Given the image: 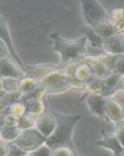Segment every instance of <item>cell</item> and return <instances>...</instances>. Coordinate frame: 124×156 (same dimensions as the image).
<instances>
[{"label": "cell", "mask_w": 124, "mask_h": 156, "mask_svg": "<svg viewBox=\"0 0 124 156\" xmlns=\"http://www.w3.org/2000/svg\"><path fill=\"white\" fill-rule=\"evenodd\" d=\"M56 124L53 132L46 138L45 144L50 148L61 144H72V136L78 121L81 119V114H64L52 110Z\"/></svg>", "instance_id": "obj_1"}, {"label": "cell", "mask_w": 124, "mask_h": 156, "mask_svg": "<svg viewBox=\"0 0 124 156\" xmlns=\"http://www.w3.org/2000/svg\"><path fill=\"white\" fill-rule=\"evenodd\" d=\"M49 37L52 42V49L60 57L58 62L60 66L87 53V41L84 36L82 35L76 39H67L62 37L57 32H53L49 34Z\"/></svg>", "instance_id": "obj_2"}, {"label": "cell", "mask_w": 124, "mask_h": 156, "mask_svg": "<svg viewBox=\"0 0 124 156\" xmlns=\"http://www.w3.org/2000/svg\"><path fill=\"white\" fill-rule=\"evenodd\" d=\"M45 141L46 138L35 127H33L21 131L17 139L12 143L16 144L25 152L30 153L45 144Z\"/></svg>", "instance_id": "obj_3"}, {"label": "cell", "mask_w": 124, "mask_h": 156, "mask_svg": "<svg viewBox=\"0 0 124 156\" xmlns=\"http://www.w3.org/2000/svg\"><path fill=\"white\" fill-rule=\"evenodd\" d=\"M80 3L83 19L88 26L101 20L106 19V10L99 2L94 0H83Z\"/></svg>", "instance_id": "obj_4"}, {"label": "cell", "mask_w": 124, "mask_h": 156, "mask_svg": "<svg viewBox=\"0 0 124 156\" xmlns=\"http://www.w3.org/2000/svg\"><path fill=\"white\" fill-rule=\"evenodd\" d=\"M104 113L108 122L113 123L124 119V105L114 96L105 98Z\"/></svg>", "instance_id": "obj_5"}, {"label": "cell", "mask_w": 124, "mask_h": 156, "mask_svg": "<svg viewBox=\"0 0 124 156\" xmlns=\"http://www.w3.org/2000/svg\"><path fill=\"white\" fill-rule=\"evenodd\" d=\"M0 40H2L6 44L12 58L16 61V63L21 67V69L24 72L25 64L23 63L20 57L19 56L18 53L16 52V50L14 47V44L12 42V37H11L7 20L1 14H0Z\"/></svg>", "instance_id": "obj_6"}, {"label": "cell", "mask_w": 124, "mask_h": 156, "mask_svg": "<svg viewBox=\"0 0 124 156\" xmlns=\"http://www.w3.org/2000/svg\"><path fill=\"white\" fill-rule=\"evenodd\" d=\"M56 124L55 115L52 110L47 108L43 113L35 117V126L34 127L38 130L43 136L47 138L53 132Z\"/></svg>", "instance_id": "obj_7"}, {"label": "cell", "mask_w": 124, "mask_h": 156, "mask_svg": "<svg viewBox=\"0 0 124 156\" xmlns=\"http://www.w3.org/2000/svg\"><path fill=\"white\" fill-rule=\"evenodd\" d=\"M0 76L2 78L12 77L19 80L24 76V72L12 56H7L0 58Z\"/></svg>", "instance_id": "obj_8"}, {"label": "cell", "mask_w": 124, "mask_h": 156, "mask_svg": "<svg viewBox=\"0 0 124 156\" xmlns=\"http://www.w3.org/2000/svg\"><path fill=\"white\" fill-rule=\"evenodd\" d=\"M102 49L110 55H124V37L116 32L113 35L104 39Z\"/></svg>", "instance_id": "obj_9"}, {"label": "cell", "mask_w": 124, "mask_h": 156, "mask_svg": "<svg viewBox=\"0 0 124 156\" xmlns=\"http://www.w3.org/2000/svg\"><path fill=\"white\" fill-rule=\"evenodd\" d=\"M101 138L95 142V145L103 147L110 151L114 155L123 152L124 150L121 146L114 132L105 131L101 129Z\"/></svg>", "instance_id": "obj_10"}, {"label": "cell", "mask_w": 124, "mask_h": 156, "mask_svg": "<svg viewBox=\"0 0 124 156\" xmlns=\"http://www.w3.org/2000/svg\"><path fill=\"white\" fill-rule=\"evenodd\" d=\"M60 67V65L58 63L55 64L51 62H43V63L35 64V65L25 64L24 75L34 78L36 80L39 81L48 72Z\"/></svg>", "instance_id": "obj_11"}, {"label": "cell", "mask_w": 124, "mask_h": 156, "mask_svg": "<svg viewBox=\"0 0 124 156\" xmlns=\"http://www.w3.org/2000/svg\"><path fill=\"white\" fill-rule=\"evenodd\" d=\"M84 101L91 114L98 117L99 119L106 120L104 113L105 98L102 94H87L84 98Z\"/></svg>", "instance_id": "obj_12"}, {"label": "cell", "mask_w": 124, "mask_h": 156, "mask_svg": "<svg viewBox=\"0 0 124 156\" xmlns=\"http://www.w3.org/2000/svg\"><path fill=\"white\" fill-rule=\"evenodd\" d=\"M116 55H110L107 54L106 56L96 61L92 64L94 76L103 79L108 75L114 72V62Z\"/></svg>", "instance_id": "obj_13"}, {"label": "cell", "mask_w": 124, "mask_h": 156, "mask_svg": "<svg viewBox=\"0 0 124 156\" xmlns=\"http://www.w3.org/2000/svg\"><path fill=\"white\" fill-rule=\"evenodd\" d=\"M122 77V75L119 74L114 71L112 73L108 75L106 77L103 78L104 90H103L101 94L105 98L113 96V94L116 93V87Z\"/></svg>", "instance_id": "obj_14"}, {"label": "cell", "mask_w": 124, "mask_h": 156, "mask_svg": "<svg viewBox=\"0 0 124 156\" xmlns=\"http://www.w3.org/2000/svg\"><path fill=\"white\" fill-rule=\"evenodd\" d=\"M90 27H92L93 30L97 34H99L104 39L113 35L114 34L116 33L114 25L108 21L106 19L101 20L99 21L95 22L92 25H90Z\"/></svg>", "instance_id": "obj_15"}, {"label": "cell", "mask_w": 124, "mask_h": 156, "mask_svg": "<svg viewBox=\"0 0 124 156\" xmlns=\"http://www.w3.org/2000/svg\"><path fill=\"white\" fill-rule=\"evenodd\" d=\"M26 103V114L37 117L47 109L44 99H31L24 101Z\"/></svg>", "instance_id": "obj_16"}, {"label": "cell", "mask_w": 124, "mask_h": 156, "mask_svg": "<svg viewBox=\"0 0 124 156\" xmlns=\"http://www.w3.org/2000/svg\"><path fill=\"white\" fill-rule=\"evenodd\" d=\"M48 86L41 82H37L28 92L23 94L22 100L27 101L31 99H44L47 95Z\"/></svg>", "instance_id": "obj_17"}, {"label": "cell", "mask_w": 124, "mask_h": 156, "mask_svg": "<svg viewBox=\"0 0 124 156\" xmlns=\"http://www.w3.org/2000/svg\"><path fill=\"white\" fill-rule=\"evenodd\" d=\"M80 32L83 36L86 37L87 41H89L90 44L93 47L95 48H102V44L104 38L101 37L99 34H97L95 31L92 29V27L88 25H85L80 29Z\"/></svg>", "instance_id": "obj_18"}, {"label": "cell", "mask_w": 124, "mask_h": 156, "mask_svg": "<svg viewBox=\"0 0 124 156\" xmlns=\"http://www.w3.org/2000/svg\"><path fill=\"white\" fill-rule=\"evenodd\" d=\"M66 76V74L64 73V72L60 67L48 72L47 74L44 75L41 80H39V82H41L47 86L53 85L55 83L65 80Z\"/></svg>", "instance_id": "obj_19"}, {"label": "cell", "mask_w": 124, "mask_h": 156, "mask_svg": "<svg viewBox=\"0 0 124 156\" xmlns=\"http://www.w3.org/2000/svg\"><path fill=\"white\" fill-rule=\"evenodd\" d=\"M104 90L103 79L94 76L84 82V91L87 94H101Z\"/></svg>", "instance_id": "obj_20"}, {"label": "cell", "mask_w": 124, "mask_h": 156, "mask_svg": "<svg viewBox=\"0 0 124 156\" xmlns=\"http://www.w3.org/2000/svg\"><path fill=\"white\" fill-rule=\"evenodd\" d=\"M73 76L83 82H86L94 76L92 66L87 62H81L75 69Z\"/></svg>", "instance_id": "obj_21"}, {"label": "cell", "mask_w": 124, "mask_h": 156, "mask_svg": "<svg viewBox=\"0 0 124 156\" xmlns=\"http://www.w3.org/2000/svg\"><path fill=\"white\" fill-rule=\"evenodd\" d=\"M76 153L73 144H61L51 148V156H75Z\"/></svg>", "instance_id": "obj_22"}, {"label": "cell", "mask_w": 124, "mask_h": 156, "mask_svg": "<svg viewBox=\"0 0 124 156\" xmlns=\"http://www.w3.org/2000/svg\"><path fill=\"white\" fill-rule=\"evenodd\" d=\"M20 133L21 130L17 126H11V127L4 126L2 133L0 134V140L8 143H12L17 139Z\"/></svg>", "instance_id": "obj_23"}, {"label": "cell", "mask_w": 124, "mask_h": 156, "mask_svg": "<svg viewBox=\"0 0 124 156\" xmlns=\"http://www.w3.org/2000/svg\"><path fill=\"white\" fill-rule=\"evenodd\" d=\"M26 103L23 100H20L9 105L6 112L16 117V119H19L23 115H26Z\"/></svg>", "instance_id": "obj_24"}, {"label": "cell", "mask_w": 124, "mask_h": 156, "mask_svg": "<svg viewBox=\"0 0 124 156\" xmlns=\"http://www.w3.org/2000/svg\"><path fill=\"white\" fill-rule=\"evenodd\" d=\"M23 94L18 88L2 90L1 93V97L8 105H11L16 101H20L23 98Z\"/></svg>", "instance_id": "obj_25"}, {"label": "cell", "mask_w": 124, "mask_h": 156, "mask_svg": "<svg viewBox=\"0 0 124 156\" xmlns=\"http://www.w3.org/2000/svg\"><path fill=\"white\" fill-rule=\"evenodd\" d=\"M124 16V8L122 6L112 7L107 12L106 20L115 25Z\"/></svg>", "instance_id": "obj_26"}, {"label": "cell", "mask_w": 124, "mask_h": 156, "mask_svg": "<svg viewBox=\"0 0 124 156\" xmlns=\"http://www.w3.org/2000/svg\"><path fill=\"white\" fill-rule=\"evenodd\" d=\"M37 80H36L34 78H31L30 76H23L21 79L19 80L18 83V89H19L23 94L28 92L29 90L35 85L37 83Z\"/></svg>", "instance_id": "obj_27"}, {"label": "cell", "mask_w": 124, "mask_h": 156, "mask_svg": "<svg viewBox=\"0 0 124 156\" xmlns=\"http://www.w3.org/2000/svg\"><path fill=\"white\" fill-rule=\"evenodd\" d=\"M34 126H35V118L31 116V115L26 114V115H23V116L18 119L17 127L21 131L31 129Z\"/></svg>", "instance_id": "obj_28"}, {"label": "cell", "mask_w": 124, "mask_h": 156, "mask_svg": "<svg viewBox=\"0 0 124 156\" xmlns=\"http://www.w3.org/2000/svg\"><path fill=\"white\" fill-rule=\"evenodd\" d=\"M69 89V86L66 83L65 80L58 83H55L53 85L48 86V90H47V95L48 94H62L63 92H66V90Z\"/></svg>", "instance_id": "obj_29"}, {"label": "cell", "mask_w": 124, "mask_h": 156, "mask_svg": "<svg viewBox=\"0 0 124 156\" xmlns=\"http://www.w3.org/2000/svg\"><path fill=\"white\" fill-rule=\"evenodd\" d=\"M65 81L69 86V89H73L79 91H84V82L80 80L74 76H66L65 78Z\"/></svg>", "instance_id": "obj_30"}, {"label": "cell", "mask_w": 124, "mask_h": 156, "mask_svg": "<svg viewBox=\"0 0 124 156\" xmlns=\"http://www.w3.org/2000/svg\"><path fill=\"white\" fill-rule=\"evenodd\" d=\"M80 62L81 61L79 58H75V59L70 60L66 63L63 64L62 66H61V69H62L66 76H73L75 69L79 66Z\"/></svg>", "instance_id": "obj_31"}, {"label": "cell", "mask_w": 124, "mask_h": 156, "mask_svg": "<svg viewBox=\"0 0 124 156\" xmlns=\"http://www.w3.org/2000/svg\"><path fill=\"white\" fill-rule=\"evenodd\" d=\"M114 125H115L114 133L124 150V119L115 122Z\"/></svg>", "instance_id": "obj_32"}, {"label": "cell", "mask_w": 124, "mask_h": 156, "mask_svg": "<svg viewBox=\"0 0 124 156\" xmlns=\"http://www.w3.org/2000/svg\"><path fill=\"white\" fill-rule=\"evenodd\" d=\"M18 83H19V80H18V79H16V78H2V87H3V90L18 88Z\"/></svg>", "instance_id": "obj_33"}, {"label": "cell", "mask_w": 124, "mask_h": 156, "mask_svg": "<svg viewBox=\"0 0 124 156\" xmlns=\"http://www.w3.org/2000/svg\"><path fill=\"white\" fill-rule=\"evenodd\" d=\"M114 71L124 76V55H116L114 62Z\"/></svg>", "instance_id": "obj_34"}, {"label": "cell", "mask_w": 124, "mask_h": 156, "mask_svg": "<svg viewBox=\"0 0 124 156\" xmlns=\"http://www.w3.org/2000/svg\"><path fill=\"white\" fill-rule=\"evenodd\" d=\"M29 154L31 156H51V148L44 144Z\"/></svg>", "instance_id": "obj_35"}, {"label": "cell", "mask_w": 124, "mask_h": 156, "mask_svg": "<svg viewBox=\"0 0 124 156\" xmlns=\"http://www.w3.org/2000/svg\"><path fill=\"white\" fill-rule=\"evenodd\" d=\"M18 119L13 115H10L8 112L3 114V124L4 126L11 127V126H17Z\"/></svg>", "instance_id": "obj_36"}, {"label": "cell", "mask_w": 124, "mask_h": 156, "mask_svg": "<svg viewBox=\"0 0 124 156\" xmlns=\"http://www.w3.org/2000/svg\"><path fill=\"white\" fill-rule=\"evenodd\" d=\"M28 153L25 152L19 147H18L14 143H11L10 144V151H9V156H23Z\"/></svg>", "instance_id": "obj_37"}, {"label": "cell", "mask_w": 124, "mask_h": 156, "mask_svg": "<svg viewBox=\"0 0 124 156\" xmlns=\"http://www.w3.org/2000/svg\"><path fill=\"white\" fill-rule=\"evenodd\" d=\"M11 143L0 140V156H9Z\"/></svg>", "instance_id": "obj_38"}, {"label": "cell", "mask_w": 124, "mask_h": 156, "mask_svg": "<svg viewBox=\"0 0 124 156\" xmlns=\"http://www.w3.org/2000/svg\"><path fill=\"white\" fill-rule=\"evenodd\" d=\"M7 56H11L9 49H8L6 44L2 40H0V58Z\"/></svg>", "instance_id": "obj_39"}, {"label": "cell", "mask_w": 124, "mask_h": 156, "mask_svg": "<svg viewBox=\"0 0 124 156\" xmlns=\"http://www.w3.org/2000/svg\"><path fill=\"white\" fill-rule=\"evenodd\" d=\"M116 32L124 35V16L117 23L114 25Z\"/></svg>", "instance_id": "obj_40"}, {"label": "cell", "mask_w": 124, "mask_h": 156, "mask_svg": "<svg viewBox=\"0 0 124 156\" xmlns=\"http://www.w3.org/2000/svg\"><path fill=\"white\" fill-rule=\"evenodd\" d=\"M2 91H0V115H3L4 113L6 112V110H7L8 106H9V105H8L7 103L5 102V101L2 99V98L1 97V93H2Z\"/></svg>", "instance_id": "obj_41"}, {"label": "cell", "mask_w": 124, "mask_h": 156, "mask_svg": "<svg viewBox=\"0 0 124 156\" xmlns=\"http://www.w3.org/2000/svg\"><path fill=\"white\" fill-rule=\"evenodd\" d=\"M119 92L121 94L124 95V76H122L120 81L119 82L116 87V93Z\"/></svg>", "instance_id": "obj_42"}, {"label": "cell", "mask_w": 124, "mask_h": 156, "mask_svg": "<svg viewBox=\"0 0 124 156\" xmlns=\"http://www.w3.org/2000/svg\"><path fill=\"white\" fill-rule=\"evenodd\" d=\"M3 128H4L3 115H0V134H1V133H2Z\"/></svg>", "instance_id": "obj_43"}, {"label": "cell", "mask_w": 124, "mask_h": 156, "mask_svg": "<svg viewBox=\"0 0 124 156\" xmlns=\"http://www.w3.org/2000/svg\"><path fill=\"white\" fill-rule=\"evenodd\" d=\"M3 90V87H2V78L0 76V91Z\"/></svg>", "instance_id": "obj_44"}, {"label": "cell", "mask_w": 124, "mask_h": 156, "mask_svg": "<svg viewBox=\"0 0 124 156\" xmlns=\"http://www.w3.org/2000/svg\"><path fill=\"white\" fill-rule=\"evenodd\" d=\"M114 156H124V151L122 153H119V154H115V155H114Z\"/></svg>", "instance_id": "obj_45"}, {"label": "cell", "mask_w": 124, "mask_h": 156, "mask_svg": "<svg viewBox=\"0 0 124 156\" xmlns=\"http://www.w3.org/2000/svg\"><path fill=\"white\" fill-rule=\"evenodd\" d=\"M23 156H31V155H30V154H29V153H28V154H25V155H23Z\"/></svg>", "instance_id": "obj_46"}, {"label": "cell", "mask_w": 124, "mask_h": 156, "mask_svg": "<svg viewBox=\"0 0 124 156\" xmlns=\"http://www.w3.org/2000/svg\"><path fill=\"white\" fill-rule=\"evenodd\" d=\"M75 156H80V154H78V153H76V154H75Z\"/></svg>", "instance_id": "obj_47"}, {"label": "cell", "mask_w": 124, "mask_h": 156, "mask_svg": "<svg viewBox=\"0 0 124 156\" xmlns=\"http://www.w3.org/2000/svg\"><path fill=\"white\" fill-rule=\"evenodd\" d=\"M123 37H124V35H123Z\"/></svg>", "instance_id": "obj_48"}]
</instances>
